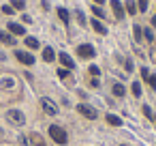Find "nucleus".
I'll return each mask as SVG.
<instances>
[{
	"label": "nucleus",
	"mask_w": 156,
	"mask_h": 146,
	"mask_svg": "<svg viewBox=\"0 0 156 146\" xmlns=\"http://www.w3.org/2000/svg\"><path fill=\"white\" fill-rule=\"evenodd\" d=\"M113 95H115V97H124V95H126V88H124L122 84H113Z\"/></svg>",
	"instance_id": "17"
},
{
	"label": "nucleus",
	"mask_w": 156,
	"mask_h": 146,
	"mask_svg": "<svg viewBox=\"0 0 156 146\" xmlns=\"http://www.w3.org/2000/svg\"><path fill=\"white\" fill-rule=\"evenodd\" d=\"M143 35H145V39H147V41H152V39H154V35H152V30H150V28H145V30H143Z\"/></svg>",
	"instance_id": "27"
},
{
	"label": "nucleus",
	"mask_w": 156,
	"mask_h": 146,
	"mask_svg": "<svg viewBox=\"0 0 156 146\" xmlns=\"http://www.w3.org/2000/svg\"><path fill=\"white\" fill-rule=\"evenodd\" d=\"M107 122L113 125V127H120V125H122V118L115 116V114H107Z\"/></svg>",
	"instance_id": "13"
},
{
	"label": "nucleus",
	"mask_w": 156,
	"mask_h": 146,
	"mask_svg": "<svg viewBox=\"0 0 156 146\" xmlns=\"http://www.w3.org/2000/svg\"><path fill=\"white\" fill-rule=\"evenodd\" d=\"M133 32H135V41H137V43H141V39H143V30H141V26H139V24H135V26H133Z\"/></svg>",
	"instance_id": "15"
},
{
	"label": "nucleus",
	"mask_w": 156,
	"mask_h": 146,
	"mask_svg": "<svg viewBox=\"0 0 156 146\" xmlns=\"http://www.w3.org/2000/svg\"><path fill=\"white\" fill-rule=\"evenodd\" d=\"M77 112H79L81 116H86V118H90V120H94V118H96V110H94L92 105H86V103H79V105H77Z\"/></svg>",
	"instance_id": "4"
},
{
	"label": "nucleus",
	"mask_w": 156,
	"mask_h": 146,
	"mask_svg": "<svg viewBox=\"0 0 156 146\" xmlns=\"http://www.w3.org/2000/svg\"><path fill=\"white\" fill-rule=\"evenodd\" d=\"M49 137H51L56 144H66V140H69L66 131H64L62 127H58V125H51V127H49Z\"/></svg>",
	"instance_id": "1"
},
{
	"label": "nucleus",
	"mask_w": 156,
	"mask_h": 146,
	"mask_svg": "<svg viewBox=\"0 0 156 146\" xmlns=\"http://www.w3.org/2000/svg\"><path fill=\"white\" fill-rule=\"evenodd\" d=\"M13 7H15V9H24L26 2H24V0H13Z\"/></svg>",
	"instance_id": "25"
},
{
	"label": "nucleus",
	"mask_w": 156,
	"mask_h": 146,
	"mask_svg": "<svg viewBox=\"0 0 156 146\" xmlns=\"http://www.w3.org/2000/svg\"><path fill=\"white\" fill-rule=\"evenodd\" d=\"M54 58H56L54 50H51V47H45V50H43V60H45V62H54Z\"/></svg>",
	"instance_id": "11"
},
{
	"label": "nucleus",
	"mask_w": 156,
	"mask_h": 146,
	"mask_svg": "<svg viewBox=\"0 0 156 146\" xmlns=\"http://www.w3.org/2000/svg\"><path fill=\"white\" fill-rule=\"evenodd\" d=\"M77 54H79L81 58H92L96 52H94V47H92V45L83 43V45H79V47H77Z\"/></svg>",
	"instance_id": "6"
},
{
	"label": "nucleus",
	"mask_w": 156,
	"mask_h": 146,
	"mask_svg": "<svg viewBox=\"0 0 156 146\" xmlns=\"http://www.w3.org/2000/svg\"><path fill=\"white\" fill-rule=\"evenodd\" d=\"M147 82H150V86H152V88H156V75H150V77H147Z\"/></svg>",
	"instance_id": "29"
},
{
	"label": "nucleus",
	"mask_w": 156,
	"mask_h": 146,
	"mask_svg": "<svg viewBox=\"0 0 156 146\" xmlns=\"http://www.w3.org/2000/svg\"><path fill=\"white\" fill-rule=\"evenodd\" d=\"M124 146H126V144H124Z\"/></svg>",
	"instance_id": "35"
},
{
	"label": "nucleus",
	"mask_w": 156,
	"mask_h": 146,
	"mask_svg": "<svg viewBox=\"0 0 156 146\" xmlns=\"http://www.w3.org/2000/svg\"><path fill=\"white\" fill-rule=\"evenodd\" d=\"M92 13H94L96 17H105V11H103V9H101L98 5H96V7H92Z\"/></svg>",
	"instance_id": "22"
},
{
	"label": "nucleus",
	"mask_w": 156,
	"mask_h": 146,
	"mask_svg": "<svg viewBox=\"0 0 156 146\" xmlns=\"http://www.w3.org/2000/svg\"><path fill=\"white\" fill-rule=\"evenodd\" d=\"M15 58L20 60V62H24V65H34V56L32 54H28V52H22V50H15Z\"/></svg>",
	"instance_id": "5"
},
{
	"label": "nucleus",
	"mask_w": 156,
	"mask_h": 146,
	"mask_svg": "<svg viewBox=\"0 0 156 146\" xmlns=\"http://www.w3.org/2000/svg\"><path fill=\"white\" fill-rule=\"evenodd\" d=\"M88 71H90V75H94V77H96V75H98V73H101V69H98V67H96V65H92V67H90V69H88Z\"/></svg>",
	"instance_id": "24"
},
{
	"label": "nucleus",
	"mask_w": 156,
	"mask_h": 146,
	"mask_svg": "<svg viewBox=\"0 0 156 146\" xmlns=\"http://www.w3.org/2000/svg\"><path fill=\"white\" fill-rule=\"evenodd\" d=\"M2 13H7V15H11V13H13V7H9V5H5V7H2Z\"/></svg>",
	"instance_id": "28"
},
{
	"label": "nucleus",
	"mask_w": 156,
	"mask_h": 146,
	"mask_svg": "<svg viewBox=\"0 0 156 146\" xmlns=\"http://www.w3.org/2000/svg\"><path fill=\"white\" fill-rule=\"evenodd\" d=\"M130 90H133V95H135V97H141V84H139V82H133Z\"/></svg>",
	"instance_id": "19"
},
{
	"label": "nucleus",
	"mask_w": 156,
	"mask_h": 146,
	"mask_svg": "<svg viewBox=\"0 0 156 146\" xmlns=\"http://www.w3.org/2000/svg\"><path fill=\"white\" fill-rule=\"evenodd\" d=\"M141 77L147 80V77H150V71H147V69H141Z\"/></svg>",
	"instance_id": "32"
},
{
	"label": "nucleus",
	"mask_w": 156,
	"mask_h": 146,
	"mask_svg": "<svg viewBox=\"0 0 156 146\" xmlns=\"http://www.w3.org/2000/svg\"><path fill=\"white\" fill-rule=\"evenodd\" d=\"M126 11H128L130 15H135V13H137V5L133 2V0H126Z\"/></svg>",
	"instance_id": "18"
},
{
	"label": "nucleus",
	"mask_w": 156,
	"mask_h": 146,
	"mask_svg": "<svg viewBox=\"0 0 156 146\" xmlns=\"http://www.w3.org/2000/svg\"><path fill=\"white\" fill-rule=\"evenodd\" d=\"M58 58H60V62L64 65V69H75V62H73V58H71L69 54H64V52H62Z\"/></svg>",
	"instance_id": "9"
},
{
	"label": "nucleus",
	"mask_w": 156,
	"mask_h": 146,
	"mask_svg": "<svg viewBox=\"0 0 156 146\" xmlns=\"http://www.w3.org/2000/svg\"><path fill=\"white\" fill-rule=\"evenodd\" d=\"M111 9H113V15H115L118 20H122V17H124V7H122L120 0H111Z\"/></svg>",
	"instance_id": "7"
},
{
	"label": "nucleus",
	"mask_w": 156,
	"mask_h": 146,
	"mask_svg": "<svg viewBox=\"0 0 156 146\" xmlns=\"http://www.w3.org/2000/svg\"><path fill=\"white\" fill-rule=\"evenodd\" d=\"M154 122H156V116H154Z\"/></svg>",
	"instance_id": "34"
},
{
	"label": "nucleus",
	"mask_w": 156,
	"mask_h": 146,
	"mask_svg": "<svg viewBox=\"0 0 156 146\" xmlns=\"http://www.w3.org/2000/svg\"><path fill=\"white\" fill-rule=\"evenodd\" d=\"M30 142H32L34 146H47V144H45V140H43L39 133H32V135H30Z\"/></svg>",
	"instance_id": "14"
},
{
	"label": "nucleus",
	"mask_w": 156,
	"mask_h": 146,
	"mask_svg": "<svg viewBox=\"0 0 156 146\" xmlns=\"http://www.w3.org/2000/svg\"><path fill=\"white\" fill-rule=\"evenodd\" d=\"M139 9H141V11L147 9V0H139Z\"/></svg>",
	"instance_id": "30"
},
{
	"label": "nucleus",
	"mask_w": 156,
	"mask_h": 146,
	"mask_svg": "<svg viewBox=\"0 0 156 146\" xmlns=\"http://www.w3.org/2000/svg\"><path fill=\"white\" fill-rule=\"evenodd\" d=\"M92 28H94L98 35H107V28H105V26H103L98 20H92Z\"/></svg>",
	"instance_id": "12"
},
{
	"label": "nucleus",
	"mask_w": 156,
	"mask_h": 146,
	"mask_svg": "<svg viewBox=\"0 0 156 146\" xmlns=\"http://www.w3.org/2000/svg\"><path fill=\"white\" fill-rule=\"evenodd\" d=\"M0 88H13V80H11V77H2V82H0Z\"/></svg>",
	"instance_id": "20"
},
{
	"label": "nucleus",
	"mask_w": 156,
	"mask_h": 146,
	"mask_svg": "<svg viewBox=\"0 0 156 146\" xmlns=\"http://www.w3.org/2000/svg\"><path fill=\"white\" fill-rule=\"evenodd\" d=\"M77 20H79V24H86V20H83V13H81V11H77Z\"/></svg>",
	"instance_id": "31"
},
{
	"label": "nucleus",
	"mask_w": 156,
	"mask_h": 146,
	"mask_svg": "<svg viewBox=\"0 0 156 146\" xmlns=\"http://www.w3.org/2000/svg\"><path fill=\"white\" fill-rule=\"evenodd\" d=\"M0 41H2L5 45H13V43H15V37H11V35L5 32V30H0Z\"/></svg>",
	"instance_id": "10"
},
{
	"label": "nucleus",
	"mask_w": 156,
	"mask_h": 146,
	"mask_svg": "<svg viewBox=\"0 0 156 146\" xmlns=\"http://www.w3.org/2000/svg\"><path fill=\"white\" fill-rule=\"evenodd\" d=\"M58 15H60V20H62L64 24H69V11H66V9H58Z\"/></svg>",
	"instance_id": "21"
},
{
	"label": "nucleus",
	"mask_w": 156,
	"mask_h": 146,
	"mask_svg": "<svg viewBox=\"0 0 156 146\" xmlns=\"http://www.w3.org/2000/svg\"><path fill=\"white\" fill-rule=\"evenodd\" d=\"M7 118H9L11 125H17V127H22V125L26 122V116H24V112H20V110H9V112H7Z\"/></svg>",
	"instance_id": "2"
},
{
	"label": "nucleus",
	"mask_w": 156,
	"mask_h": 146,
	"mask_svg": "<svg viewBox=\"0 0 156 146\" xmlns=\"http://www.w3.org/2000/svg\"><path fill=\"white\" fill-rule=\"evenodd\" d=\"M143 114H145V118H150V120H154V114H152V110H150V105H143Z\"/></svg>",
	"instance_id": "23"
},
{
	"label": "nucleus",
	"mask_w": 156,
	"mask_h": 146,
	"mask_svg": "<svg viewBox=\"0 0 156 146\" xmlns=\"http://www.w3.org/2000/svg\"><path fill=\"white\" fill-rule=\"evenodd\" d=\"M41 107H43V112L49 114V116H56V114H58V105H56L49 97H43V99H41Z\"/></svg>",
	"instance_id": "3"
},
{
	"label": "nucleus",
	"mask_w": 156,
	"mask_h": 146,
	"mask_svg": "<svg viewBox=\"0 0 156 146\" xmlns=\"http://www.w3.org/2000/svg\"><path fill=\"white\" fill-rule=\"evenodd\" d=\"M94 2H96V5H103V2H105V0H94Z\"/></svg>",
	"instance_id": "33"
},
{
	"label": "nucleus",
	"mask_w": 156,
	"mask_h": 146,
	"mask_svg": "<svg viewBox=\"0 0 156 146\" xmlns=\"http://www.w3.org/2000/svg\"><path fill=\"white\" fill-rule=\"evenodd\" d=\"M26 45L30 47V50H39L41 45H39V41L34 39V37H26Z\"/></svg>",
	"instance_id": "16"
},
{
	"label": "nucleus",
	"mask_w": 156,
	"mask_h": 146,
	"mask_svg": "<svg viewBox=\"0 0 156 146\" xmlns=\"http://www.w3.org/2000/svg\"><path fill=\"white\" fill-rule=\"evenodd\" d=\"M58 75H60L62 80H66V77H69V69H58Z\"/></svg>",
	"instance_id": "26"
},
{
	"label": "nucleus",
	"mask_w": 156,
	"mask_h": 146,
	"mask_svg": "<svg viewBox=\"0 0 156 146\" xmlns=\"http://www.w3.org/2000/svg\"><path fill=\"white\" fill-rule=\"evenodd\" d=\"M7 28H9V32H11V35H26V28H24L22 24H15V22H11Z\"/></svg>",
	"instance_id": "8"
}]
</instances>
